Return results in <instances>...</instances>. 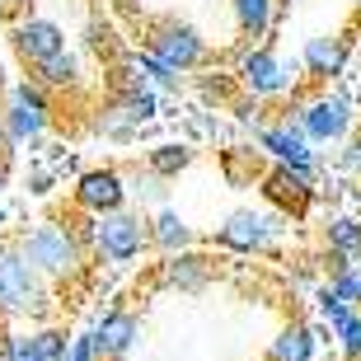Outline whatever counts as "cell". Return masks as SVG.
Returning a JSON list of instances; mask_svg holds the SVG:
<instances>
[{
    "label": "cell",
    "instance_id": "cell-26",
    "mask_svg": "<svg viewBox=\"0 0 361 361\" xmlns=\"http://www.w3.org/2000/svg\"><path fill=\"white\" fill-rule=\"evenodd\" d=\"M61 361H94V343H90V338H75V343H71V352Z\"/></svg>",
    "mask_w": 361,
    "mask_h": 361
},
{
    "label": "cell",
    "instance_id": "cell-3",
    "mask_svg": "<svg viewBox=\"0 0 361 361\" xmlns=\"http://www.w3.org/2000/svg\"><path fill=\"white\" fill-rule=\"evenodd\" d=\"M122 192H127V188H122V178L113 174V169H94V174H85L80 178V188H75V197H80V207L85 212H118L122 207Z\"/></svg>",
    "mask_w": 361,
    "mask_h": 361
},
{
    "label": "cell",
    "instance_id": "cell-14",
    "mask_svg": "<svg viewBox=\"0 0 361 361\" xmlns=\"http://www.w3.org/2000/svg\"><path fill=\"white\" fill-rule=\"evenodd\" d=\"M164 277L174 281V286H188V291H192V286L207 281V263H202V258H169Z\"/></svg>",
    "mask_w": 361,
    "mask_h": 361
},
{
    "label": "cell",
    "instance_id": "cell-18",
    "mask_svg": "<svg viewBox=\"0 0 361 361\" xmlns=\"http://www.w3.org/2000/svg\"><path fill=\"white\" fill-rule=\"evenodd\" d=\"M305 61L314 71H338V66H343V47H338V42H329V38H319V42H310Z\"/></svg>",
    "mask_w": 361,
    "mask_h": 361
},
{
    "label": "cell",
    "instance_id": "cell-29",
    "mask_svg": "<svg viewBox=\"0 0 361 361\" xmlns=\"http://www.w3.org/2000/svg\"><path fill=\"white\" fill-rule=\"evenodd\" d=\"M0 188H5V169H0Z\"/></svg>",
    "mask_w": 361,
    "mask_h": 361
},
{
    "label": "cell",
    "instance_id": "cell-9",
    "mask_svg": "<svg viewBox=\"0 0 361 361\" xmlns=\"http://www.w3.org/2000/svg\"><path fill=\"white\" fill-rule=\"evenodd\" d=\"M348 127V108H343V99H319V104L305 108V132L319 136V141H329V136H338Z\"/></svg>",
    "mask_w": 361,
    "mask_h": 361
},
{
    "label": "cell",
    "instance_id": "cell-20",
    "mask_svg": "<svg viewBox=\"0 0 361 361\" xmlns=\"http://www.w3.org/2000/svg\"><path fill=\"white\" fill-rule=\"evenodd\" d=\"M334 295L343 300V305H357V300H361V272H357V268H343V272H338Z\"/></svg>",
    "mask_w": 361,
    "mask_h": 361
},
{
    "label": "cell",
    "instance_id": "cell-7",
    "mask_svg": "<svg viewBox=\"0 0 361 361\" xmlns=\"http://www.w3.org/2000/svg\"><path fill=\"white\" fill-rule=\"evenodd\" d=\"M155 52H160L164 66L183 71V66H192V61L202 56V38L192 33V28H164L160 38H155Z\"/></svg>",
    "mask_w": 361,
    "mask_h": 361
},
{
    "label": "cell",
    "instance_id": "cell-1",
    "mask_svg": "<svg viewBox=\"0 0 361 361\" xmlns=\"http://www.w3.org/2000/svg\"><path fill=\"white\" fill-rule=\"evenodd\" d=\"M24 258L42 272H66V268H75V240L56 226H42L24 240Z\"/></svg>",
    "mask_w": 361,
    "mask_h": 361
},
{
    "label": "cell",
    "instance_id": "cell-4",
    "mask_svg": "<svg viewBox=\"0 0 361 361\" xmlns=\"http://www.w3.org/2000/svg\"><path fill=\"white\" fill-rule=\"evenodd\" d=\"M28 300H33L28 263L19 254H0V305H5V310H24Z\"/></svg>",
    "mask_w": 361,
    "mask_h": 361
},
{
    "label": "cell",
    "instance_id": "cell-12",
    "mask_svg": "<svg viewBox=\"0 0 361 361\" xmlns=\"http://www.w3.org/2000/svg\"><path fill=\"white\" fill-rule=\"evenodd\" d=\"M221 240H226L230 249H254V244H263V221H258V216H235V221L221 230Z\"/></svg>",
    "mask_w": 361,
    "mask_h": 361
},
{
    "label": "cell",
    "instance_id": "cell-30",
    "mask_svg": "<svg viewBox=\"0 0 361 361\" xmlns=\"http://www.w3.org/2000/svg\"><path fill=\"white\" fill-rule=\"evenodd\" d=\"M0 141H5V127H0Z\"/></svg>",
    "mask_w": 361,
    "mask_h": 361
},
{
    "label": "cell",
    "instance_id": "cell-23",
    "mask_svg": "<svg viewBox=\"0 0 361 361\" xmlns=\"http://www.w3.org/2000/svg\"><path fill=\"white\" fill-rule=\"evenodd\" d=\"M338 334H343V352H348V357H361V319L357 314H348V319L338 324Z\"/></svg>",
    "mask_w": 361,
    "mask_h": 361
},
{
    "label": "cell",
    "instance_id": "cell-15",
    "mask_svg": "<svg viewBox=\"0 0 361 361\" xmlns=\"http://www.w3.org/2000/svg\"><path fill=\"white\" fill-rule=\"evenodd\" d=\"M155 244H160V249H169V254H174V249H183V244H188V226H183V221H178L174 212H164L160 221H155Z\"/></svg>",
    "mask_w": 361,
    "mask_h": 361
},
{
    "label": "cell",
    "instance_id": "cell-8",
    "mask_svg": "<svg viewBox=\"0 0 361 361\" xmlns=\"http://www.w3.org/2000/svg\"><path fill=\"white\" fill-rule=\"evenodd\" d=\"M132 338H136V319L132 314H108L90 343H94V357H122V352L132 348Z\"/></svg>",
    "mask_w": 361,
    "mask_h": 361
},
{
    "label": "cell",
    "instance_id": "cell-24",
    "mask_svg": "<svg viewBox=\"0 0 361 361\" xmlns=\"http://www.w3.org/2000/svg\"><path fill=\"white\" fill-rule=\"evenodd\" d=\"M0 361H38L33 338H10V343H5V352H0Z\"/></svg>",
    "mask_w": 361,
    "mask_h": 361
},
{
    "label": "cell",
    "instance_id": "cell-25",
    "mask_svg": "<svg viewBox=\"0 0 361 361\" xmlns=\"http://www.w3.org/2000/svg\"><path fill=\"white\" fill-rule=\"evenodd\" d=\"M132 113H127V118H136V122H146V118H155V99H150V94H132Z\"/></svg>",
    "mask_w": 361,
    "mask_h": 361
},
{
    "label": "cell",
    "instance_id": "cell-31",
    "mask_svg": "<svg viewBox=\"0 0 361 361\" xmlns=\"http://www.w3.org/2000/svg\"><path fill=\"white\" fill-rule=\"evenodd\" d=\"M0 226H5V212H0Z\"/></svg>",
    "mask_w": 361,
    "mask_h": 361
},
{
    "label": "cell",
    "instance_id": "cell-16",
    "mask_svg": "<svg viewBox=\"0 0 361 361\" xmlns=\"http://www.w3.org/2000/svg\"><path fill=\"white\" fill-rule=\"evenodd\" d=\"M240 24L249 33H268L272 24V0H240Z\"/></svg>",
    "mask_w": 361,
    "mask_h": 361
},
{
    "label": "cell",
    "instance_id": "cell-13",
    "mask_svg": "<svg viewBox=\"0 0 361 361\" xmlns=\"http://www.w3.org/2000/svg\"><path fill=\"white\" fill-rule=\"evenodd\" d=\"M329 244H334V254L338 258H357L361 254V226L357 221H334V226H329Z\"/></svg>",
    "mask_w": 361,
    "mask_h": 361
},
{
    "label": "cell",
    "instance_id": "cell-22",
    "mask_svg": "<svg viewBox=\"0 0 361 361\" xmlns=\"http://www.w3.org/2000/svg\"><path fill=\"white\" fill-rule=\"evenodd\" d=\"M33 352H38V361H61L66 357V338L61 334H38L33 338Z\"/></svg>",
    "mask_w": 361,
    "mask_h": 361
},
{
    "label": "cell",
    "instance_id": "cell-19",
    "mask_svg": "<svg viewBox=\"0 0 361 361\" xmlns=\"http://www.w3.org/2000/svg\"><path fill=\"white\" fill-rule=\"evenodd\" d=\"M183 164H188V150L183 146H160L155 155H150V169H155V174H178Z\"/></svg>",
    "mask_w": 361,
    "mask_h": 361
},
{
    "label": "cell",
    "instance_id": "cell-28",
    "mask_svg": "<svg viewBox=\"0 0 361 361\" xmlns=\"http://www.w3.org/2000/svg\"><path fill=\"white\" fill-rule=\"evenodd\" d=\"M352 164H357V169H361V141H357V146H352Z\"/></svg>",
    "mask_w": 361,
    "mask_h": 361
},
{
    "label": "cell",
    "instance_id": "cell-11",
    "mask_svg": "<svg viewBox=\"0 0 361 361\" xmlns=\"http://www.w3.org/2000/svg\"><path fill=\"white\" fill-rule=\"evenodd\" d=\"M310 348H314V338H310V329H286V334L272 343V361H310Z\"/></svg>",
    "mask_w": 361,
    "mask_h": 361
},
{
    "label": "cell",
    "instance_id": "cell-27",
    "mask_svg": "<svg viewBox=\"0 0 361 361\" xmlns=\"http://www.w3.org/2000/svg\"><path fill=\"white\" fill-rule=\"evenodd\" d=\"M19 104H28V108H38V113H42V104H47V99H42V90L24 85V90H19Z\"/></svg>",
    "mask_w": 361,
    "mask_h": 361
},
{
    "label": "cell",
    "instance_id": "cell-6",
    "mask_svg": "<svg viewBox=\"0 0 361 361\" xmlns=\"http://www.w3.org/2000/svg\"><path fill=\"white\" fill-rule=\"evenodd\" d=\"M14 47H19L28 61H42V56L61 52V28L47 24V19H28V24H19V33H14Z\"/></svg>",
    "mask_w": 361,
    "mask_h": 361
},
{
    "label": "cell",
    "instance_id": "cell-17",
    "mask_svg": "<svg viewBox=\"0 0 361 361\" xmlns=\"http://www.w3.org/2000/svg\"><path fill=\"white\" fill-rule=\"evenodd\" d=\"M38 71H42V80H47V85H75V61H71V56H61V52L42 56Z\"/></svg>",
    "mask_w": 361,
    "mask_h": 361
},
{
    "label": "cell",
    "instance_id": "cell-5",
    "mask_svg": "<svg viewBox=\"0 0 361 361\" xmlns=\"http://www.w3.org/2000/svg\"><path fill=\"white\" fill-rule=\"evenodd\" d=\"M244 80H249V90L254 94H277V90H286L291 85V71L281 66L277 56H268V52H254V56H244Z\"/></svg>",
    "mask_w": 361,
    "mask_h": 361
},
{
    "label": "cell",
    "instance_id": "cell-21",
    "mask_svg": "<svg viewBox=\"0 0 361 361\" xmlns=\"http://www.w3.org/2000/svg\"><path fill=\"white\" fill-rule=\"evenodd\" d=\"M38 127H42V113H38V108H28V104L14 108V118H10V132L14 136H33Z\"/></svg>",
    "mask_w": 361,
    "mask_h": 361
},
{
    "label": "cell",
    "instance_id": "cell-2",
    "mask_svg": "<svg viewBox=\"0 0 361 361\" xmlns=\"http://www.w3.org/2000/svg\"><path fill=\"white\" fill-rule=\"evenodd\" d=\"M94 240H99V249H104L113 263H132V258L141 254V221H136V216H122V212H104Z\"/></svg>",
    "mask_w": 361,
    "mask_h": 361
},
{
    "label": "cell",
    "instance_id": "cell-10",
    "mask_svg": "<svg viewBox=\"0 0 361 361\" xmlns=\"http://www.w3.org/2000/svg\"><path fill=\"white\" fill-rule=\"evenodd\" d=\"M263 146H268L272 155H281L291 169H300V174L310 169V150H305V141H300L295 132H263Z\"/></svg>",
    "mask_w": 361,
    "mask_h": 361
}]
</instances>
